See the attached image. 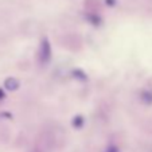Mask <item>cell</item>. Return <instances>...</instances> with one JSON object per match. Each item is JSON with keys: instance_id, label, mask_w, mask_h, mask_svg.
<instances>
[{"instance_id": "1", "label": "cell", "mask_w": 152, "mask_h": 152, "mask_svg": "<svg viewBox=\"0 0 152 152\" xmlns=\"http://www.w3.org/2000/svg\"><path fill=\"white\" fill-rule=\"evenodd\" d=\"M50 54H51V50H50L49 42H47V40H43L42 42V51H40V59H42L43 63L49 62Z\"/></svg>"}, {"instance_id": "2", "label": "cell", "mask_w": 152, "mask_h": 152, "mask_svg": "<svg viewBox=\"0 0 152 152\" xmlns=\"http://www.w3.org/2000/svg\"><path fill=\"white\" fill-rule=\"evenodd\" d=\"M148 152H152V145L149 147V149H148Z\"/></svg>"}, {"instance_id": "3", "label": "cell", "mask_w": 152, "mask_h": 152, "mask_svg": "<svg viewBox=\"0 0 152 152\" xmlns=\"http://www.w3.org/2000/svg\"><path fill=\"white\" fill-rule=\"evenodd\" d=\"M31 152H39V151H37V149H34V151H31Z\"/></svg>"}]
</instances>
